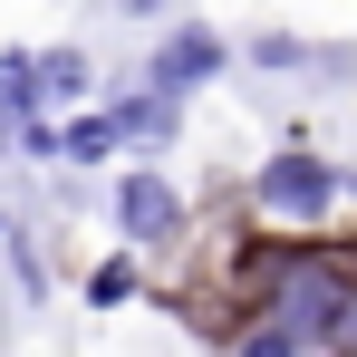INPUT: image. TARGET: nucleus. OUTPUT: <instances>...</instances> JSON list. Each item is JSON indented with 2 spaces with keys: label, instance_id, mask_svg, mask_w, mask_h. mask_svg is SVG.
I'll return each instance as SVG.
<instances>
[{
  "label": "nucleus",
  "instance_id": "obj_8",
  "mask_svg": "<svg viewBox=\"0 0 357 357\" xmlns=\"http://www.w3.org/2000/svg\"><path fill=\"white\" fill-rule=\"evenodd\" d=\"M59 155H77V165L116 155V126H107V116H77V126H59Z\"/></svg>",
  "mask_w": 357,
  "mask_h": 357
},
{
  "label": "nucleus",
  "instance_id": "obj_6",
  "mask_svg": "<svg viewBox=\"0 0 357 357\" xmlns=\"http://www.w3.org/2000/svg\"><path fill=\"white\" fill-rule=\"evenodd\" d=\"M222 348H232V357H309L280 319H241V338H222Z\"/></svg>",
  "mask_w": 357,
  "mask_h": 357
},
{
  "label": "nucleus",
  "instance_id": "obj_1",
  "mask_svg": "<svg viewBox=\"0 0 357 357\" xmlns=\"http://www.w3.org/2000/svg\"><path fill=\"white\" fill-rule=\"evenodd\" d=\"M251 271V319H280L309 357H357V251H319V241H261L241 251Z\"/></svg>",
  "mask_w": 357,
  "mask_h": 357
},
{
  "label": "nucleus",
  "instance_id": "obj_9",
  "mask_svg": "<svg viewBox=\"0 0 357 357\" xmlns=\"http://www.w3.org/2000/svg\"><path fill=\"white\" fill-rule=\"evenodd\" d=\"M251 68H319V49H299V39H251Z\"/></svg>",
  "mask_w": 357,
  "mask_h": 357
},
{
  "label": "nucleus",
  "instance_id": "obj_11",
  "mask_svg": "<svg viewBox=\"0 0 357 357\" xmlns=\"http://www.w3.org/2000/svg\"><path fill=\"white\" fill-rule=\"evenodd\" d=\"M0 222H10V203H0Z\"/></svg>",
  "mask_w": 357,
  "mask_h": 357
},
{
  "label": "nucleus",
  "instance_id": "obj_7",
  "mask_svg": "<svg viewBox=\"0 0 357 357\" xmlns=\"http://www.w3.org/2000/svg\"><path fill=\"white\" fill-rule=\"evenodd\" d=\"M135 290H145V271H135V261H97V271H87V299H97V309H126Z\"/></svg>",
  "mask_w": 357,
  "mask_h": 357
},
{
  "label": "nucleus",
  "instance_id": "obj_4",
  "mask_svg": "<svg viewBox=\"0 0 357 357\" xmlns=\"http://www.w3.org/2000/svg\"><path fill=\"white\" fill-rule=\"evenodd\" d=\"M116 232L145 241V251L174 241V232H183V193H174L165 174H126V183H116Z\"/></svg>",
  "mask_w": 357,
  "mask_h": 357
},
{
  "label": "nucleus",
  "instance_id": "obj_5",
  "mask_svg": "<svg viewBox=\"0 0 357 357\" xmlns=\"http://www.w3.org/2000/svg\"><path fill=\"white\" fill-rule=\"evenodd\" d=\"M107 126H116V145H165V135H174V97L135 87V97H116V107H107Z\"/></svg>",
  "mask_w": 357,
  "mask_h": 357
},
{
  "label": "nucleus",
  "instance_id": "obj_2",
  "mask_svg": "<svg viewBox=\"0 0 357 357\" xmlns=\"http://www.w3.org/2000/svg\"><path fill=\"white\" fill-rule=\"evenodd\" d=\"M338 203H357V174L328 165V155H309V145H280V155L251 174V213H261L271 232H328Z\"/></svg>",
  "mask_w": 357,
  "mask_h": 357
},
{
  "label": "nucleus",
  "instance_id": "obj_10",
  "mask_svg": "<svg viewBox=\"0 0 357 357\" xmlns=\"http://www.w3.org/2000/svg\"><path fill=\"white\" fill-rule=\"evenodd\" d=\"M135 10H155V0H135Z\"/></svg>",
  "mask_w": 357,
  "mask_h": 357
},
{
  "label": "nucleus",
  "instance_id": "obj_3",
  "mask_svg": "<svg viewBox=\"0 0 357 357\" xmlns=\"http://www.w3.org/2000/svg\"><path fill=\"white\" fill-rule=\"evenodd\" d=\"M222 59H232L222 29H174V39L155 49V68H145V87H155V97H193L203 77H222Z\"/></svg>",
  "mask_w": 357,
  "mask_h": 357
}]
</instances>
